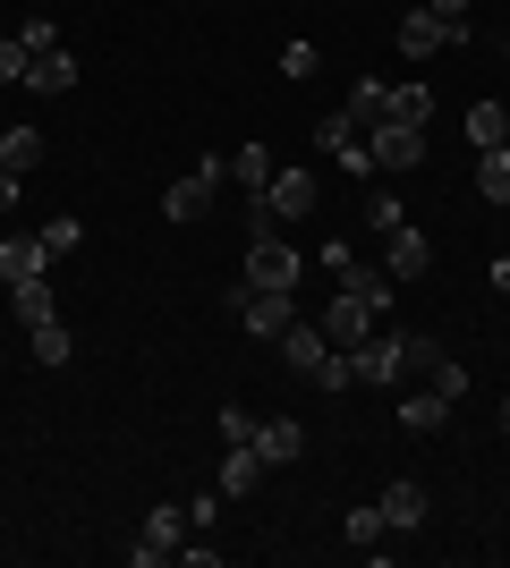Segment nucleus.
I'll use <instances>...</instances> for the list:
<instances>
[{
	"mask_svg": "<svg viewBox=\"0 0 510 568\" xmlns=\"http://www.w3.org/2000/svg\"><path fill=\"white\" fill-rule=\"evenodd\" d=\"M400 51H409V60H434V51H460V43H451V26L417 0V9H400Z\"/></svg>",
	"mask_w": 510,
	"mask_h": 568,
	"instance_id": "obj_11",
	"label": "nucleus"
},
{
	"mask_svg": "<svg viewBox=\"0 0 510 568\" xmlns=\"http://www.w3.org/2000/svg\"><path fill=\"white\" fill-rule=\"evenodd\" d=\"M256 204L272 213V230H290V221H307V213H316V170H272V187L256 195Z\"/></svg>",
	"mask_w": 510,
	"mask_h": 568,
	"instance_id": "obj_6",
	"label": "nucleus"
},
{
	"mask_svg": "<svg viewBox=\"0 0 510 568\" xmlns=\"http://www.w3.org/2000/svg\"><path fill=\"white\" fill-rule=\"evenodd\" d=\"M316 69H323V51H316V43H281V77H298V85H307Z\"/></svg>",
	"mask_w": 510,
	"mask_h": 568,
	"instance_id": "obj_31",
	"label": "nucleus"
},
{
	"mask_svg": "<svg viewBox=\"0 0 510 568\" xmlns=\"http://www.w3.org/2000/svg\"><path fill=\"white\" fill-rule=\"evenodd\" d=\"M43 237H34V230H18V237H0V281H9V288H18V281H43Z\"/></svg>",
	"mask_w": 510,
	"mask_h": 568,
	"instance_id": "obj_14",
	"label": "nucleus"
},
{
	"mask_svg": "<svg viewBox=\"0 0 510 568\" xmlns=\"http://www.w3.org/2000/svg\"><path fill=\"white\" fill-rule=\"evenodd\" d=\"M383 272H391V281H426V272H434V237L400 221V230L383 237Z\"/></svg>",
	"mask_w": 510,
	"mask_h": 568,
	"instance_id": "obj_9",
	"label": "nucleus"
},
{
	"mask_svg": "<svg viewBox=\"0 0 510 568\" xmlns=\"http://www.w3.org/2000/svg\"><path fill=\"white\" fill-rule=\"evenodd\" d=\"M239 323L247 339H281L298 323V288H239Z\"/></svg>",
	"mask_w": 510,
	"mask_h": 568,
	"instance_id": "obj_4",
	"label": "nucleus"
},
{
	"mask_svg": "<svg viewBox=\"0 0 510 568\" xmlns=\"http://www.w3.org/2000/svg\"><path fill=\"white\" fill-rule=\"evenodd\" d=\"M477 195H486V204H510V144L477 153Z\"/></svg>",
	"mask_w": 510,
	"mask_h": 568,
	"instance_id": "obj_22",
	"label": "nucleus"
},
{
	"mask_svg": "<svg viewBox=\"0 0 510 568\" xmlns=\"http://www.w3.org/2000/svg\"><path fill=\"white\" fill-rule=\"evenodd\" d=\"M366 332H374V306H366V297H349V288H340L332 306H323V339H332V348H358Z\"/></svg>",
	"mask_w": 510,
	"mask_h": 568,
	"instance_id": "obj_12",
	"label": "nucleus"
},
{
	"mask_svg": "<svg viewBox=\"0 0 510 568\" xmlns=\"http://www.w3.org/2000/svg\"><path fill=\"white\" fill-rule=\"evenodd\" d=\"M349 356V382H400L409 374V332H366L358 348H340Z\"/></svg>",
	"mask_w": 510,
	"mask_h": 568,
	"instance_id": "obj_2",
	"label": "nucleus"
},
{
	"mask_svg": "<svg viewBox=\"0 0 510 568\" xmlns=\"http://www.w3.org/2000/svg\"><path fill=\"white\" fill-rule=\"evenodd\" d=\"M230 179H239L247 195H264V187H272V144H264V136L239 144V153H230Z\"/></svg>",
	"mask_w": 510,
	"mask_h": 568,
	"instance_id": "obj_17",
	"label": "nucleus"
},
{
	"mask_svg": "<svg viewBox=\"0 0 510 568\" xmlns=\"http://www.w3.org/2000/svg\"><path fill=\"white\" fill-rule=\"evenodd\" d=\"M26 348H34V365H51V374H60V365H69V323H60V314H51V323H34V332H26Z\"/></svg>",
	"mask_w": 510,
	"mask_h": 568,
	"instance_id": "obj_20",
	"label": "nucleus"
},
{
	"mask_svg": "<svg viewBox=\"0 0 510 568\" xmlns=\"http://www.w3.org/2000/svg\"><path fill=\"white\" fill-rule=\"evenodd\" d=\"M256 458L264 467H298L307 458V425L298 416H256Z\"/></svg>",
	"mask_w": 510,
	"mask_h": 568,
	"instance_id": "obj_10",
	"label": "nucleus"
},
{
	"mask_svg": "<svg viewBox=\"0 0 510 568\" xmlns=\"http://www.w3.org/2000/svg\"><path fill=\"white\" fill-rule=\"evenodd\" d=\"M298 272H307V263H298V246L281 230L247 237V288H298Z\"/></svg>",
	"mask_w": 510,
	"mask_h": 568,
	"instance_id": "obj_3",
	"label": "nucleus"
},
{
	"mask_svg": "<svg viewBox=\"0 0 510 568\" xmlns=\"http://www.w3.org/2000/svg\"><path fill=\"white\" fill-rule=\"evenodd\" d=\"M442 365V339H426V332H409V374H434Z\"/></svg>",
	"mask_w": 510,
	"mask_h": 568,
	"instance_id": "obj_35",
	"label": "nucleus"
},
{
	"mask_svg": "<svg viewBox=\"0 0 510 568\" xmlns=\"http://www.w3.org/2000/svg\"><path fill=\"white\" fill-rule=\"evenodd\" d=\"M221 179H230V162H213V153H204L196 170H179V179L162 187V221H204L213 195H221Z\"/></svg>",
	"mask_w": 510,
	"mask_h": 568,
	"instance_id": "obj_1",
	"label": "nucleus"
},
{
	"mask_svg": "<svg viewBox=\"0 0 510 568\" xmlns=\"http://www.w3.org/2000/svg\"><path fill=\"white\" fill-rule=\"evenodd\" d=\"M26 60H34V51H26L18 34H0V85H26Z\"/></svg>",
	"mask_w": 510,
	"mask_h": 568,
	"instance_id": "obj_32",
	"label": "nucleus"
},
{
	"mask_svg": "<svg viewBox=\"0 0 510 568\" xmlns=\"http://www.w3.org/2000/svg\"><path fill=\"white\" fill-rule=\"evenodd\" d=\"M426 382H434L442 399H468V365H460V356H442V365H434V374H426Z\"/></svg>",
	"mask_w": 510,
	"mask_h": 568,
	"instance_id": "obj_33",
	"label": "nucleus"
},
{
	"mask_svg": "<svg viewBox=\"0 0 510 568\" xmlns=\"http://www.w3.org/2000/svg\"><path fill=\"white\" fill-rule=\"evenodd\" d=\"M400 221H409V213H400V195H383V187L366 195V230H374V237H391Z\"/></svg>",
	"mask_w": 510,
	"mask_h": 568,
	"instance_id": "obj_28",
	"label": "nucleus"
},
{
	"mask_svg": "<svg viewBox=\"0 0 510 568\" xmlns=\"http://www.w3.org/2000/svg\"><path fill=\"white\" fill-rule=\"evenodd\" d=\"M442 416H451V399H442L434 382H426V390H409V399H400V425H409V433H442Z\"/></svg>",
	"mask_w": 510,
	"mask_h": 568,
	"instance_id": "obj_19",
	"label": "nucleus"
},
{
	"mask_svg": "<svg viewBox=\"0 0 510 568\" xmlns=\"http://www.w3.org/2000/svg\"><path fill=\"white\" fill-rule=\"evenodd\" d=\"M34 237H43V255L60 263V255H77V246H86V221H69V213H60L51 230H34Z\"/></svg>",
	"mask_w": 510,
	"mask_h": 568,
	"instance_id": "obj_27",
	"label": "nucleus"
},
{
	"mask_svg": "<svg viewBox=\"0 0 510 568\" xmlns=\"http://www.w3.org/2000/svg\"><path fill=\"white\" fill-rule=\"evenodd\" d=\"M34 162H43V136H34V128H0V170H18V179H26Z\"/></svg>",
	"mask_w": 510,
	"mask_h": 568,
	"instance_id": "obj_24",
	"label": "nucleus"
},
{
	"mask_svg": "<svg viewBox=\"0 0 510 568\" xmlns=\"http://www.w3.org/2000/svg\"><path fill=\"white\" fill-rule=\"evenodd\" d=\"M281 356H290V374H307V382H316V374H323V356H332L323 323H290V332H281Z\"/></svg>",
	"mask_w": 510,
	"mask_h": 568,
	"instance_id": "obj_13",
	"label": "nucleus"
},
{
	"mask_svg": "<svg viewBox=\"0 0 510 568\" xmlns=\"http://www.w3.org/2000/svg\"><path fill=\"white\" fill-rule=\"evenodd\" d=\"M9 204H18V170H0V213H9Z\"/></svg>",
	"mask_w": 510,
	"mask_h": 568,
	"instance_id": "obj_38",
	"label": "nucleus"
},
{
	"mask_svg": "<svg viewBox=\"0 0 510 568\" xmlns=\"http://www.w3.org/2000/svg\"><path fill=\"white\" fill-rule=\"evenodd\" d=\"M340 535H349V544H383L391 526H383V509H374V500H366V509H349V526H340Z\"/></svg>",
	"mask_w": 510,
	"mask_h": 568,
	"instance_id": "obj_29",
	"label": "nucleus"
},
{
	"mask_svg": "<svg viewBox=\"0 0 510 568\" xmlns=\"http://www.w3.org/2000/svg\"><path fill=\"white\" fill-rule=\"evenodd\" d=\"M18 43H26V51H60V26H51V18H26Z\"/></svg>",
	"mask_w": 510,
	"mask_h": 568,
	"instance_id": "obj_34",
	"label": "nucleus"
},
{
	"mask_svg": "<svg viewBox=\"0 0 510 568\" xmlns=\"http://www.w3.org/2000/svg\"><path fill=\"white\" fill-rule=\"evenodd\" d=\"M26 85H34V94H69L77 60H69V51H34V60H26Z\"/></svg>",
	"mask_w": 510,
	"mask_h": 568,
	"instance_id": "obj_16",
	"label": "nucleus"
},
{
	"mask_svg": "<svg viewBox=\"0 0 510 568\" xmlns=\"http://www.w3.org/2000/svg\"><path fill=\"white\" fill-rule=\"evenodd\" d=\"M383 102H391V85H383V77H366V85H349V102H340V111L358 119V128H374V119H383Z\"/></svg>",
	"mask_w": 510,
	"mask_h": 568,
	"instance_id": "obj_25",
	"label": "nucleus"
},
{
	"mask_svg": "<svg viewBox=\"0 0 510 568\" xmlns=\"http://www.w3.org/2000/svg\"><path fill=\"white\" fill-rule=\"evenodd\" d=\"M221 442H256V407H221Z\"/></svg>",
	"mask_w": 510,
	"mask_h": 568,
	"instance_id": "obj_36",
	"label": "nucleus"
},
{
	"mask_svg": "<svg viewBox=\"0 0 510 568\" xmlns=\"http://www.w3.org/2000/svg\"><path fill=\"white\" fill-rule=\"evenodd\" d=\"M264 484V458H256V442H230V458H221V500H247Z\"/></svg>",
	"mask_w": 510,
	"mask_h": 568,
	"instance_id": "obj_15",
	"label": "nucleus"
},
{
	"mask_svg": "<svg viewBox=\"0 0 510 568\" xmlns=\"http://www.w3.org/2000/svg\"><path fill=\"white\" fill-rule=\"evenodd\" d=\"M468 144H477V153L510 144V111H502V102H477V111H468Z\"/></svg>",
	"mask_w": 510,
	"mask_h": 568,
	"instance_id": "obj_21",
	"label": "nucleus"
},
{
	"mask_svg": "<svg viewBox=\"0 0 510 568\" xmlns=\"http://www.w3.org/2000/svg\"><path fill=\"white\" fill-rule=\"evenodd\" d=\"M366 144H374V170H417L426 162V128H400V119H374Z\"/></svg>",
	"mask_w": 510,
	"mask_h": 568,
	"instance_id": "obj_8",
	"label": "nucleus"
},
{
	"mask_svg": "<svg viewBox=\"0 0 510 568\" xmlns=\"http://www.w3.org/2000/svg\"><path fill=\"white\" fill-rule=\"evenodd\" d=\"M9 297H18V323H26V332L60 314V306H51V281H18V288H9Z\"/></svg>",
	"mask_w": 510,
	"mask_h": 568,
	"instance_id": "obj_26",
	"label": "nucleus"
},
{
	"mask_svg": "<svg viewBox=\"0 0 510 568\" xmlns=\"http://www.w3.org/2000/svg\"><path fill=\"white\" fill-rule=\"evenodd\" d=\"M374 509H383V526H391V535H409V526H426V518H434V493H426L417 475H391Z\"/></svg>",
	"mask_w": 510,
	"mask_h": 568,
	"instance_id": "obj_7",
	"label": "nucleus"
},
{
	"mask_svg": "<svg viewBox=\"0 0 510 568\" xmlns=\"http://www.w3.org/2000/svg\"><path fill=\"white\" fill-rule=\"evenodd\" d=\"M493 288H502V297H510V255H493Z\"/></svg>",
	"mask_w": 510,
	"mask_h": 568,
	"instance_id": "obj_39",
	"label": "nucleus"
},
{
	"mask_svg": "<svg viewBox=\"0 0 510 568\" xmlns=\"http://www.w3.org/2000/svg\"><path fill=\"white\" fill-rule=\"evenodd\" d=\"M383 119H400V128H426V119H434V85H391V102H383Z\"/></svg>",
	"mask_w": 510,
	"mask_h": 568,
	"instance_id": "obj_18",
	"label": "nucleus"
},
{
	"mask_svg": "<svg viewBox=\"0 0 510 568\" xmlns=\"http://www.w3.org/2000/svg\"><path fill=\"white\" fill-rule=\"evenodd\" d=\"M179 544H188V509H179V500H153V509H146V535H137L128 560H137V568H162Z\"/></svg>",
	"mask_w": 510,
	"mask_h": 568,
	"instance_id": "obj_5",
	"label": "nucleus"
},
{
	"mask_svg": "<svg viewBox=\"0 0 510 568\" xmlns=\"http://www.w3.org/2000/svg\"><path fill=\"white\" fill-rule=\"evenodd\" d=\"M493 425H502V433H510V399H502V407H493Z\"/></svg>",
	"mask_w": 510,
	"mask_h": 568,
	"instance_id": "obj_40",
	"label": "nucleus"
},
{
	"mask_svg": "<svg viewBox=\"0 0 510 568\" xmlns=\"http://www.w3.org/2000/svg\"><path fill=\"white\" fill-rule=\"evenodd\" d=\"M442 26H451V43H468V0H426Z\"/></svg>",
	"mask_w": 510,
	"mask_h": 568,
	"instance_id": "obj_37",
	"label": "nucleus"
},
{
	"mask_svg": "<svg viewBox=\"0 0 510 568\" xmlns=\"http://www.w3.org/2000/svg\"><path fill=\"white\" fill-rule=\"evenodd\" d=\"M340 288H349V297H366V306L383 314V306H391V288H400V281H391V272H358V263H340Z\"/></svg>",
	"mask_w": 510,
	"mask_h": 568,
	"instance_id": "obj_23",
	"label": "nucleus"
},
{
	"mask_svg": "<svg viewBox=\"0 0 510 568\" xmlns=\"http://www.w3.org/2000/svg\"><path fill=\"white\" fill-rule=\"evenodd\" d=\"M332 162L349 170V179H374V144H366V136H349V144H332Z\"/></svg>",
	"mask_w": 510,
	"mask_h": 568,
	"instance_id": "obj_30",
	"label": "nucleus"
}]
</instances>
